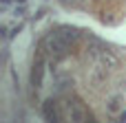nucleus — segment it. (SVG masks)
<instances>
[{
	"label": "nucleus",
	"mask_w": 126,
	"mask_h": 123,
	"mask_svg": "<svg viewBox=\"0 0 126 123\" xmlns=\"http://www.w3.org/2000/svg\"><path fill=\"white\" fill-rule=\"evenodd\" d=\"M42 46H44V51H47V53H51L53 57H62V55H66V51L71 48V46L64 42V37H62L58 31H51V33L44 37Z\"/></svg>",
	"instance_id": "nucleus-1"
},
{
	"label": "nucleus",
	"mask_w": 126,
	"mask_h": 123,
	"mask_svg": "<svg viewBox=\"0 0 126 123\" xmlns=\"http://www.w3.org/2000/svg\"><path fill=\"white\" fill-rule=\"evenodd\" d=\"M62 117H66L69 121H86L89 119V112L84 110V106L80 103V101H64V112H62Z\"/></svg>",
	"instance_id": "nucleus-2"
},
{
	"label": "nucleus",
	"mask_w": 126,
	"mask_h": 123,
	"mask_svg": "<svg viewBox=\"0 0 126 123\" xmlns=\"http://www.w3.org/2000/svg\"><path fill=\"white\" fill-rule=\"evenodd\" d=\"M93 57H95L100 64H104L109 70H115V68H120V57H117L113 51L104 48V46H95V51H93Z\"/></svg>",
	"instance_id": "nucleus-3"
},
{
	"label": "nucleus",
	"mask_w": 126,
	"mask_h": 123,
	"mask_svg": "<svg viewBox=\"0 0 126 123\" xmlns=\"http://www.w3.org/2000/svg\"><path fill=\"white\" fill-rule=\"evenodd\" d=\"M106 70H109V68H106L104 64H100V62H97L93 68H89V79H91V84H93V86H100L102 81H106Z\"/></svg>",
	"instance_id": "nucleus-4"
},
{
	"label": "nucleus",
	"mask_w": 126,
	"mask_h": 123,
	"mask_svg": "<svg viewBox=\"0 0 126 123\" xmlns=\"http://www.w3.org/2000/svg\"><path fill=\"white\" fill-rule=\"evenodd\" d=\"M106 112H109L111 117H120V114L124 112V97L113 95V97L106 101Z\"/></svg>",
	"instance_id": "nucleus-5"
},
{
	"label": "nucleus",
	"mask_w": 126,
	"mask_h": 123,
	"mask_svg": "<svg viewBox=\"0 0 126 123\" xmlns=\"http://www.w3.org/2000/svg\"><path fill=\"white\" fill-rule=\"evenodd\" d=\"M42 112H44V119H47V121H58V119L62 117V114L58 112V106H55V101H53V99H47V101H44Z\"/></svg>",
	"instance_id": "nucleus-6"
},
{
	"label": "nucleus",
	"mask_w": 126,
	"mask_h": 123,
	"mask_svg": "<svg viewBox=\"0 0 126 123\" xmlns=\"http://www.w3.org/2000/svg\"><path fill=\"white\" fill-rule=\"evenodd\" d=\"M58 33L64 37V42H66L69 46H73V44L78 42V37H80V33H78L73 26H60V29H58Z\"/></svg>",
	"instance_id": "nucleus-7"
},
{
	"label": "nucleus",
	"mask_w": 126,
	"mask_h": 123,
	"mask_svg": "<svg viewBox=\"0 0 126 123\" xmlns=\"http://www.w3.org/2000/svg\"><path fill=\"white\" fill-rule=\"evenodd\" d=\"M31 81L33 86H40L42 84V57H38L33 62V73H31Z\"/></svg>",
	"instance_id": "nucleus-8"
}]
</instances>
